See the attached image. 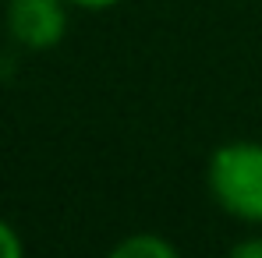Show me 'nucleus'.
I'll return each instance as SVG.
<instances>
[{"label": "nucleus", "instance_id": "1", "mask_svg": "<svg viewBox=\"0 0 262 258\" xmlns=\"http://www.w3.org/2000/svg\"><path fill=\"white\" fill-rule=\"evenodd\" d=\"M206 187L220 213L245 226H262V142L237 138L209 156Z\"/></svg>", "mask_w": 262, "mask_h": 258}, {"label": "nucleus", "instance_id": "2", "mask_svg": "<svg viewBox=\"0 0 262 258\" xmlns=\"http://www.w3.org/2000/svg\"><path fill=\"white\" fill-rule=\"evenodd\" d=\"M68 0H7L4 25L21 50H53L68 36Z\"/></svg>", "mask_w": 262, "mask_h": 258}, {"label": "nucleus", "instance_id": "3", "mask_svg": "<svg viewBox=\"0 0 262 258\" xmlns=\"http://www.w3.org/2000/svg\"><path fill=\"white\" fill-rule=\"evenodd\" d=\"M114 258H177V244L167 241L163 233L156 230H135L128 237H121L114 248H110Z\"/></svg>", "mask_w": 262, "mask_h": 258}, {"label": "nucleus", "instance_id": "4", "mask_svg": "<svg viewBox=\"0 0 262 258\" xmlns=\"http://www.w3.org/2000/svg\"><path fill=\"white\" fill-rule=\"evenodd\" d=\"M25 255V241H21V233L0 216V258H21Z\"/></svg>", "mask_w": 262, "mask_h": 258}, {"label": "nucleus", "instance_id": "5", "mask_svg": "<svg viewBox=\"0 0 262 258\" xmlns=\"http://www.w3.org/2000/svg\"><path fill=\"white\" fill-rule=\"evenodd\" d=\"M230 255L234 258H262V237L259 233H248L245 241L230 244Z\"/></svg>", "mask_w": 262, "mask_h": 258}, {"label": "nucleus", "instance_id": "6", "mask_svg": "<svg viewBox=\"0 0 262 258\" xmlns=\"http://www.w3.org/2000/svg\"><path fill=\"white\" fill-rule=\"evenodd\" d=\"M71 7H78V11H92V14H99V11H110V7H117L121 0H68Z\"/></svg>", "mask_w": 262, "mask_h": 258}]
</instances>
